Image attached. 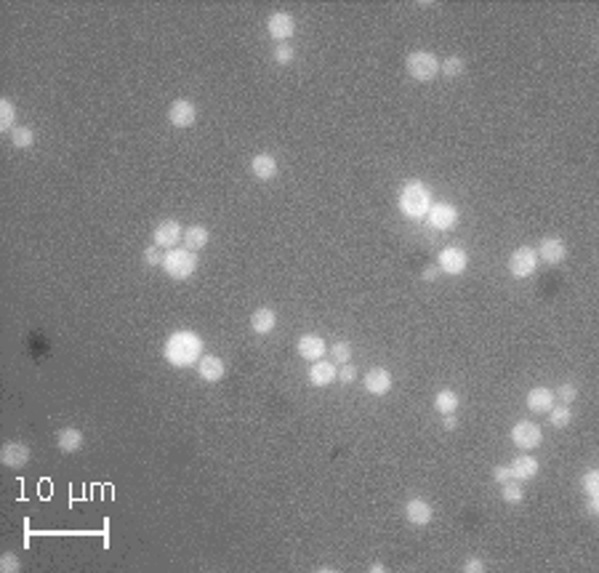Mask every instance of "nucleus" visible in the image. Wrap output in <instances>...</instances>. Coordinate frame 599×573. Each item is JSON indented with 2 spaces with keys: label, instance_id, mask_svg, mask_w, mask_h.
Wrapping results in <instances>:
<instances>
[{
  "label": "nucleus",
  "instance_id": "1",
  "mask_svg": "<svg viewBox=\"0 0 599 573\" xmlns=\"http://www.w3.org/2000/svg\"><path fill=\"white\" fill-rule=\"evenodd\" d=\"M163 358L173 368H192L203 358V339L195 331H173L165 339Z\"/></svg>",
  "mask_w": 599,
  "mask_h": 573
},
{
  "label": "nucleus",
  "instance_id": "2",
  "mask_svg": "<svg viewBox=\"0 0 599 573\" xmlns=\"http://www.w3.org/2000/svg\"><path fill=\"white\" fill-rule=\"evenodd\" d=\"M397 206H400L405 219H423L432 208V192L419 179L405 181V187L400 190V197H397Z\"/></svg>",
  "mask_w": 599,
  "mask_h": 573
},
{
  "label": "nucleus",
  "instance_id": "3",
  "mask_svg": "<svg viewBox=\"0 0 599 573\" xmlns=\"http://www.w3.org/2000/svg\"><path fill=\"white\" fill-rule=\"evenodd\" d=\"M197 251H189V248H171L165 251L163 257V272L171 277V280H187L192 277L197 270Z\"/></svg>",
  "mask_w": 599,
  "mask_h": 573
},
{
  "label": "nucleus",
  "instance_id": "4",
  "mask_svg": "<svg viewBox=\"0 0 599 573\" xmlns=\"http://www.w3.org/2000/svg\"><path fill=\"white\" fill-rule=\"evenodd\" d=\"M405 67H407V75L413 77V80H419V83H432L439 75V59H437L432 51H426V48L410 51Z\"/></svg>",
  "mask_w": 599,
  "mask_h": 573
},
{
  "label": "nucleus",
  "instance_id": "5",
  "mask_svg": "<svg viewBox=\"0 0 599 573\" xmlns=\"http://www.w3.org/2000/svg\"><path fill=\"white\" fill-rule=\"evenodd\" d=\"M536 270H538V254H536V248L522 245V248H517V251L509 257L511 277H517V280H527V277H533V275H536Z\"/></svg>",
  "mask_w": 599,
  "mask_h": 573
},
{
  "label": "nucleus",
  "instance_id": "6",
  "mask_svg": "<svg viewBox=\"0 0 599 573\" xmlns=\"http://www.w3.org/2000/svg\"><path fill=\"white\" fill-rule=\"evenodd\" d=\"M511 440H514V445H517L520 451H533V448H538L540 445L543 432H540V427L536 422L524 419V422H517L511 427Z\"/></svg>",
  "mask_w": 599,
  "mask_h": 573
},
{
  "label": "nucleus",
  "instance_id": "7",
  "mask_svg": "<svg viewBox=\"0 0 599 573\" xmlns=\"http://www.w3.org/2000/svg\"><path fill=\"white\" fill-rule=\"evenodd\" d=\"M437 267L445 275H464L466 267H469V254L464 248H456V245L442 248L439 257H437Z\"/></svg>",
  "mask_w": 599,
  "mask_h": 573
},
{
  "label": "nucleus",
  "instance_id": "8",
  "mask_svg": "<svg viewBox=\"0 0 599 573\" xmlns=\"http://www.w3.org/2000/svg\"><path fill=\"white\" fill-rule=\"evenodd\" d=\"M168 121L173 128H192L197 123V105H192L189 99H176L168 107Z\"/></svg>",
  "mask_w": 599,
  "mask_h": 573
},
{
  "label": "nucleus",
  "instance_id": "9",
  "mask_svg": "<svg viewBox=\"0 0 599 573\" xmlns=\"http://www.w3.org/2000/svg\"><path fill=\"white\" fill-rule=\"evenodd\" d=\"M181 238H184V229H181V224L176 219H165V222H160V224L155 227V232H152V243H155L157 248H168V251H171Z\"/></svg>",
  "mask_w": 599,
  "mask_h": 573
},
{
  "label": "nucleus",
  "instance_id": "10",
  "mask_svg": "<svg viewBox=\"0 0 599 573\" xmlns=\"http://www.w3.org/2000/svg\"><path fill=\"white\" fill-rule=\"evenodd\" d=\"M267 32L277 43H288V38H293V32H296V19L285 11H274L267 19Z\"/></svg>",
  "mask_w": 599,
  "mask_h": 573
},
{
  "label": "nucleus",
  "instance_id": "11",
  "mask_svg": "<svg viewBox=\"0 0 599 573\" xmlns=\"http://www.w3.org/2000/svg\"><path fill=\"white\" fill-rule=\"evenodd\" d=\"M426 216H429V224L435 229H442V232L458 224V208L453 203H432Z\"/></svg>",
  "mask_w": 599,
  "mask_h": 573
},
{
  "label": "nucleus",
  "instance_id": "12",
  "mask_svg": "<svg viewBox=\"0 0 599 573\" xmlns=\"http://www.w3.org/2000/svg\"><path fill=\"white\" fill-rule=\"evenodd\" d=\"M405 517H407V523L410 526H416V528H423V526H429L432 523V517H435V510H432V504L426 501V498H410L407 504H405Z\"/></svg>",
  "mask_w": 599,
  "mask_h": 573
},
{
  "label": "nucleus",
  "instance_id": "13",
  "mask_svg": "<svg viewBox=\"0 0 599 573\" xmlns=\"http://www.w3.org/2000/svg\"><path fill=\"white\" fill-rule=\"evenodd\" d=\"M197 376L203 379V381H208V384H216V381H221L226 376V365L221 358H216V355H203L200 362H197Z\"/></svg>",
  "mask_w": 599,
  "mask_h": 573
},
{
  "label": "nucleus",
  "instance_id": "14",
  "mask_svg": "<svg viewBox=\"0 0 599 573\" xmlns=\"http://www.w3.org/2000/svg\"><path fill=\"white\" fill-rule=\"evenodd\" d=\"M296 349H299V355L304 358V360L315 362V360H322V355L328 352V344H325V339H322V336H317V333H306V336H301L299 339Z\"/></svg>",
  "mask_w": 599,
  "mask_h": 573
},
{
  "label": "nucleus",
  "instance_id": "15",
  "mask_svg": "<svg viewBox=\"0 0 599 573\" xmlns=\"http://www.w3.org/2000/svg\"><path fill=\"white\" fill-rule=\"evenodd\" d=\"M538 261H546V264H562L565 257H568V245L559 240V238H543L538 243Z\"/></svg>",
  "mask_w": 599,
  "mask_h": 573
},
{
  "label": "nucleus",
  "instance_id": "16",
  "mask_svg": "<svg viewBox=\"0 0 599 573\" xmlns=\"http://www.w3.org/2000/svg\"><path fill=\"white\" fill-rule=\"evenodd\" d=\"M0 461L11 469H22L30 461V448H27L24 443H16V440L14 443H6V445L0 448Z\"/></svg>",
  "mask_w": 599,
  "mask_h": 573
},
{
  "label": "nucleus",
  "instance_id": "17",
  "mask_svg": "<svg viewBox=\"0 0 599 573\" xmlns=\"http://www.w3.org/2000/svg\"><path fill=\"white\" fill-rule=\"evenodd\" d=\"M339 379V368L333 360H315L309 368V384L312 387H328Z\"/></svg>",
  "mask_w": 599,
  "mask_h": 573
},
{
  "label": "nucleus",
  "instance_id": "18",
  "mask_svg": "<svg viewBox=\"0 0 599 573\" xmlns=\"http://www.w3.org/2000/svg\"><path fill=\"white\" fill-rule=\"evenodd\" d=\"M251 171H254V176L258 181H270L277 176L280 166H277V158H274V155H270V152H258L254 160H251Z\"/></svg>",
  "mask_w": 599,
  "mask_h": 573
},
{
  "label": "nucleus",
  "instance_id": "19",
  "mask_svg": "<svg viewBox=\"0 0 599 573\" xmlns=\"http://www.w3.org/2000/svg\"><path fill=\"white\" fill-rule=\"evenodd\" d=\"M554 390L549 387H536L527 392V411L530 413H549L554 408Z\"/></svg>",
  "mask_w": 599,
  "mask_h": 573
},
{
  "label": "nucleus",
  "instance_id": "20",
  "mask_svg": "<svg viewBox=\"0 0 599 573\" xmlns=\"http://www.w3.org/2000/svg\"><path fill=\"white\" fill-rule=\"evenodd\" d=\"M509 467H511V475H514V480H533V478L538 475V459H536V456H530V453L524 451L522 456H517V459L511 461Z\"/></svg>",
  "mask_w": 599,
  "mask_h": 573
},
{
  "label": "nucleus",
  "instance_id": "21",
  "mask_svg": "<svg viewBox=\"0 0 599 573\" xmlns=\"http://www.w3.org/2000/svg\"><path fill=\"white\" fill-rule=\"evenodd\" d=\"M365 390L371 395H387L391 390V374L387 368H371L365 374Z\"/></svg>",
  "mask_w": 599,
  "mask_h": 573
},
{
  "label": "nucleus",
  "instance_id": "22",
  "mask_svg": "<svg viewBox=\"0 0 599 573\" xmlns=\"http://www.w3.org/2000/svg\"><path fill=\"white\" fill-rule=\"evenodd\" d=\"M274 326H277V312L272 307H258L251 315V331L261 333V336L274 331Z\"/></svg>",
  "mask_w": 599,
  "mask_h": 573
},
{
  "label": "nucleus",
  "instance_id": "23",
  "mask_svg": "<svg viewBox=\"0 0 599 573\" xmlns=\"http://www.w3.org/2000/svg\"><path fill=\"white\" fill-rule=\"evenodd\" d=\"M56 448L61 453H77L83 448V432L75 427H64L56 432Z\"/></svg>",
  "mask_w": 599,
  "mask_h": 573
},
{
  "label": "nucleus",
  "instance_id": "24",
  "mask_svg": "<svg viewBox=\"0 0 599 573\" xmlns=\"http://www.w3.org/2000/svg\"><path fill=\"white\" fill-rule=\"evenodd\" d=\"M184 245L189 248V251H203L205 245H208L210 240V232H208V227H203V224H192V227H187L184 229Z\"/></svg>",
  "mask_w": 599,
  "mask_h": 573
},
{
  "label": "nucleus",
  "instance_id": "25",
  "mask_svg": "<svg viewBox=\"0 0 599 573\" xmlns=\"http://www.w3.org/2000/svg\"><path fill=\"white\" fill-rule=\"evenodd\" d=\"M435 411L437 413H456L458 411V395L453 392V390H439L435 395Z\"/></svg>",
  "mask_w": 599,
  "mask_h": 573
},
{
  "label": "nucleus",
  "instance_id": "26",
  "mask_svg": "<svg viewBox=\"0 0 599 573\" xmlns=\"http://www.w3.org/2000/svg\"><path fill=\"white\" fill-rule=\"evenodd\" d=\"M11 144H14L16 150H30L32 144H35V131L27 128V125H16L14 131H11Z\"/></svg>",
  "mask_w": 599,
  "mask_h": 573
},
{
  "label": "nucleus",
  "instance_id": "27",
  "mask_svg": "<svg viewBox=\"0 0 599 573\" xmlns=\"http://www.w3.org/2000/svg\"><path fill=\"white\" fill-rule=\"evenodd\" d=\"M16 107L11 99H0V131H14L16 125Z\"/></svg>",
  "mask_w": 599,
  "mask_h": 573
},
{
  "label": "nucleus",
  "instance_id": "28",
  "mask_svg": "<svg viewBox=\"0 0 599 573\" xmlns=\"http://www.w3.org/2000/svg\"><path fill=\"white\" fill-rule=\"evenodd\" d=\"M464 70H466V61L458 56V54H450L448 59L445 61H439V72L445 77H458V75H464Z\"/></svg>",
  "mask_w": 599,
  "mask_h": 573
},
{
  "label": "nucleus",
  "instance_id": "29",
  "mask_svg": "<svg viewBox=\"0 0 599 573\" xmlns=\"http://www.w3.org/2000/svg\"><path fill=\"white\" fill-rule=\"evenodd\" d=\"M501 498L506 504H520L524 498V488L520 485V480H509V483L501 485Z\"/></svg>",
  "mask_w": 599,
  "mask_h": 573
},
{
  "label": "nucleus",
  "instance_id": "30",
  "mask_svg": "<svg viewBox=\"0 0 599 573\" xmlns=\"http://www.w3.org/2000/svg\"><path fill=\"white\" fill-rule=\"evenodd\" d=\"M549 422H552L554 429H565V427L573 422V411H570V406L552 408V411H549Z\"/></svg>",
  "mask_w": 599,
  "mask_h": 573
},
{
  "label": "nucleus",
  "instance_id": "31",
  "mask_svg": "<svg viewBox=\"0 0 599 573\" xmlns=\"http://www.w3.org/2000/svg\"><path fill=\"white\" fill-rule=\"evenodd\" d=\"M330 358H333V362H339V365L349 362V358H352V344H349V342H336V344L330 347Z\"/></svg>",
  "mask_w": 599,
  "mask_h": 573
},
{
  "label": "nucleus",
  "instance_id": "32",
  "mask_svg": "<svg viewBox=\"0 0 599 573\" xmlns=\"http://www.w3.org/2000/svg\"><path fill=\"white\" fill-rule=\"evenodd\" d=\"M296 59V48H293V45L290 43H277L274 45V61H277V64H290V61Z\"/></svg>",
  "mask_w": 599,
  "mask_h": 573
},
{
  "label": "nucleus",
  "instance_id": "33",
  "mask_svg": "<svg viewBox=\"0 0 599 573\" xmlns=\"http://www.w3.org/2000/svg\"><path fill=\"white\" fill-rule=\"evenodd\" d=\"M581 485H584L586 496H599V472L597 469H589V472L584 475V480H581Z\"/></svg>",
  "mask_w": 599,
  "mask_h": 573
},
{
  "label": "nucleus",
  "instance_id": "34",
  "mask_svg": "<svg viewBox=\"0 0 599 573\" xmlns=\"http://www.w3.org/2000/svg\"><path fill=\"white\" fill-rule=\"evenodd\" d=\"M0 571L3 573H19L22 571V560H19V555L6 552V555L0 558Z\"/></svg>",
  "mask_w": 599,
  "mask_h": 573
},
{
  "label": "nucleus",
  "instance_id": "35",
  "mask_svg": "<svg viewBox=\"0 0 599 573\" xmlns=\"http://www.w3.org/2000/svg\"><path fill=\"white\" fill-rule=\"evenodd\" d=\"M554 397L562 403V406H570V403L578 397V387H573V384H562V387L554 392Z\"/></svg>",
  "mask_w": 599,
  "mask_h": 573
},
{
  "label": "nucleus",
  "instance_id": "36",
  "mask_svg": "<svg viewBox=\"0 0 599 573\" xmlns=\"http://www.w3.org/2000/svg\"><path fill=\"white\" fill-rule=\"evenodd\" d=\"M163 257L165 254H160L157 245H147V248H144V264H147V267H163Z\"/></svg>",
  "mask_w": 599,
  "mask_h": 573
},
{
  "label": "nucleus",
  "instance_id": "37",
  "mask_svg": "<svg viewBox=\"0 0 599 573\" xmlns=\"http://www.w3.org/2000/svg\"><path fill=\"white\" fill-rule=\"evenodd\" d=\"M493 480L498 485H504V483H509V480H514V475H511V467H506V464H498V467L493 469Z\"/></svg>",
  "mask_w": 599,
  "mask_h": 573
},
{
  "label": "nucleus",
  "instance_id": "38",
  "mask_svg": "<svg viewBox=\"0 0 599 573\" xmlns=\"http://www.w3.org/2000/svg\"><path fill=\"white\" fill-rule=\"evenodd\" d=\"M339 379H341V384H352V381L357 379V368H355L352 362H344L341 371H339Z\"/></svg>",
  "mask_w": 599,
  "mask_h": 573
},
{
  "label": "nucleus",
  "instance_id": "39",
  "mask_svg": "<svg viewBox=\"0 0 599 573\" xmlns=\"http://www.w3.org/2000/svg\"><path fill=\"white\" fill-rule=\"evenodd\" d=\"M461 571L464 573H482L485 571V563H482L479 558H466L464 565H461Z\"/></svg>",
  "mask_w": 599,
  "mask_h": 573
},
{
  "label": "nucleus",
  "instance_id": "40",
  "mask_svg": "<svg viewBox=\"0 0 599 573\" xmlns=\"http://www.w3.org/2000/svg\"><path fill=\"white\" fill-rule=\"evenodd\" d=\"M442 427H445V429H456V427H458L456 413H445V416H442Z\"/></svg>",
  "mask_w": 599,
  "mask_h": 573
},
{
  "label": "nucleus",
  "instance_id": "41",
  "mask_svg": "<svg viewBox=\"0 0 599 573\" xmlns=\"http://www.w3.org/2000/svg\"><path fill=\"white\" fill-rule=\"evenodd\" d=\"M586 510H589V514H594V517H597V514H599V496H589Z\"/></svg>",
  "mask_w": 599,
  "mask_h": 573
},
{
  "label": "nucleus",
  "instance_id": "42",
  "mask_svg": "<svg viewBox=\"0 0 599 573\" xmlns=\"http://www.w3.org/2000/svg\"><path fill=\"white\" fill-rule=\"evenodd\" d=\"M437 272H439V267H426V270L421 272V277H423V280H429V283H432V280H437Z\"/></svg>",
  "mask_w": 599,
  "mask_h": 573
},
{
  "label": "nucleus",
  "instance_id": "43",
  "mask_svg": "<svg viewBox=\"0 0 599 573\" xmlns=\"http://www.w3.org/2000/svg\"><path fill=\"white\" fill-rule=\"evenodd\" d=\"M371 571H373V573H384V571H387V568H384L381 563H373V565H371Z\"/></svg>",
  "mask_w": 599,
  "mask_h": 573
}]
</instances>
